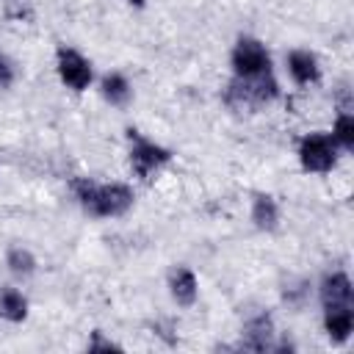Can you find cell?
I'll return each mask as SVG.
<instances>
[{"mask_svg": "<svg viewBox=\"0 0 354 354\" xmlns=\"http://www.w3.org/2000/svg\"><path fill=\"white\" fill-rule=\"evenodd\" d=\"M72 194L94 218H119L136 202V194L127 183H97L91 177L72 180Z\"/></svg>", "mask_w": 354, "mask_h": 354, "instance_id": "obj_1", "label": "cell"}, {"mask_svg": "<svg viewBox=\"0 0 354 354\" xmlns=\"http://www.w3.org/2000/svg\"><path fill=\"white\" fill-rule=\"evenodd\" d=\"M279 94V83L274 77V72L257 75V77H232L230 88H227V102L232 108H243V111H257L268 102H274Z\"/></svg>", "mask_w": 354, "mask_h": 354, "instance_id": "obj_2", "label": "cell"}, {"mask_svg": "<svg viewBox=\"0 0 354 354\" xmlns=\"http://www.w3.org/2000/svg\"><path fill=\"white\" fill-rule=\"evenodd\" d=\"M232 77H257L271 72V53L254 36H241L230 53Z\"/></svg>", "mask_w": 354, "mask_h": 354, "instance_id": "obj_3", "label": "cell"}, {"mask_svg": "<svg viewBox=\"0 0 354 354\" xmlns=\"http://www.w3.org/2000/svg\"><path fill=\"white\" fill-rule=\"evenodd\" d=\"M299 163L304 171L310 174H326L335 169L337 163V144L332 141L329 133H307L301 141H299Z\"/></svg>", "mask_w": 354, "mask_h": 354, "instance_id": "obj_4", "label": "cell"}, {"mask_svg": "<svg viewBox=\"0 0 354 354\" xmlns=\"http://www.w3.org/2000/svg\"><path fill=\"white\" fill-rule=\"evenodd\" d=\"M130 133V169L136 171V177L141 180H152L169 160H171V152L149 138H144L138 130H127Z\"/></svg>", "mask_w": 354, "mask_h": 354, "instance_id": "obj_5", "label": "cell"}, {"mask_svg": "<svg viewBox=\"0 0 354 354\" xmlns=\"http://www.w3.org/2000/svg\"><path fill=\"white\" fill-rule=\"evenodd\" d=\"M55 72H58V80L72 91H86L91 86V80H94L91 61L83 53H77L75 47H58Z\"/></svg>", "mask_w": 354, "mask_h": 354, "instance_id": "obj_6", "label": "cell"}, {"mask_svg": "<svg viewBox=\"0 0 354 354\" xmlns=\"http://www.w3.org/2000/svg\"><path fill=\"white\" fill-rule=\"evenodd\" d=\"M318 296H321V307H354V285L351 277L346 271H332L324 274L321 285H318Z\"/></svg>", "mask_w": 354, "mask_h": 354, "instance_id": "obj_7", "label": "cell"}, {"mask_svg": "<svg viewBox=\"0 0 354 354\" xmlns=\"http://www.w3.org/2000/svg\"><path fill=\"white\" fill-rule=\"evenodd\" d=\"M288 75L293 77V83L299 86H313L321 77V66L315 53L310 50H290L288 53Z\"/></svg>", "mask_w": 354, "mask_h": 354, "instance_id": "obj_8", "label": "cell"}, {"mask_svg": "<svg viewBox=\"0 0 354 354\" xmlns=\"http://www.w3.org/2000/svg\"><path fill=\"white\" fill-rule=\"evenodd\" d=\"M169 293L174 299V304L180 307H191L199 296V282H196V274L188 268V266H177L171 274H169Z\"/></svg>", "mask_w": 354, "mask_h": 354, "instance_id": "obj_9", "label": "cell"}, {"mask_svg": "<svg viewBox=\"0 0 354 354\" xmlns=\"http://www.w3.org/2000/svg\"><path fill=\"white\" fill-rule=\"evenodd\" d=\"M271 337H274V321H271V315L260 313V315H254V318L246 321L241 346L249 348V351H266V348L274 346Z\"/></svg>", "mask_w": 354, "mask_h": 354, "instance_id": "obj_10", "label": "cell"}, {"mask_svg": "<svg viewBox=\"0 0 354 354\" xmlns=\"http://www.w3.org/2000/svg\"><path fill=\"white\" fill-rule=\"evenodd\" d=\"M324 329L332 343H346L354 332V307H329L324 310Z\"/></svg>", "mask_w": 354, "mask_h": 354, "instance_id": "obj_11", "label": "cell"}, {"mask_svg": "<svg viewBox=\"0 0 354 354\" xmlns=\"http://www.w3.org/2000/svg\"><path fill=\"white\" fill-rule=\"evenodd\" d=\"M0 318L8 324H22L28 318V299L14 285H0Z\"/></svg>", "mask_w": 354, "mask_h": 354, "instance_id": "obj_12", "label": "cell"}, {"mask_svg": "<svg viewBox=\"0 0 354 354\" xmlns=\"http://www.w3.org/2000/svg\"><path fill=\"white\" fill-rule=\"evenodd\" d=\"M100 94L105 97V102L122 108V105L130 102V97H133V86H130V80H127L122 72H105L102 80H100Z\"/></svg>", "mask_w": 354, "mask_h": 354, "instance_id": "obj_13", "label": "cell"}, {"mask_svg": "<svg viewBox=\"0 0 354 354\" xmlns=\"http://www.w3.org/2000/svg\"><path fill=\"white\" fill-rule=\"evenodd\" d=\"M252 221H254L257 230H266V232L277 230L279 205H277V199L271 194H254V199H252Z\"/></svg>", "mask_w": 354, "mask_h": 354, "instance_id": "obj_14", "label": "cell"}, {"mask_svg": "<svg viewBox=\"0 0 354 354\" xmlns=\"http://www.w3.org/2000/svg\"><path fill=\"white\" fill-rule=\"evenodd\" d=\"M6 266L17 277H30L36 271V257H33V252L28 246H11L6 252Z\"/></svg>", "mask_w": 354, "mask_h": 354, "instance_id": "obj_15", "label": "cell"}, {"mask_svg": "<svg viewBox=\"0 0 354 354\" xmlns=\"http://www.w3.org/2000/svg\"><path fill=\"white\" fill-rule=\"evenodd\" d=\"M332 141L337 144V149H346L351 152L354 149V116L348 111H343L337 119H335V127H332Z\"/></svg>", "mask_w": 354, "mask_h": 354, "instance_id": "obj_16", "label": "cell"}, {"mask_svg": "<svg viewBox=\"0 0 354 354\" xmlns=\"http://www.w3.org/2000/svg\"><path fill=\"white\" fill-rule=\"evenodd\" d=\"M14 64L0 53V88H6V86H11L14 83Z\"/></svg>", "mask_w": 354, "mask_h": 354, "instance_id": "obj_17", "label": "cell"}, {"mask_svg": "<svg viewBox=\"0 0 354 354\" xmlns=\"http://www.w3.org/2000/svg\"><path fill=\"white\" fill-rule=\"evenodd\" d=\"M111 348H116V351H119L122 346H116L113 340H102V337H100V332H94V337L88 340V351H111Z\"/></svg>", "mask_w": 354, "mask_h": 354, "instance_id": "obj_18", "label": "cell"}, {"mask_svg": "<svg viewBox=\"0 0 354 354\" xmlns=\"http://www.w3.org/2000/svg\"><path fill=\"white\" fill-rule=\"evenodd\" d=\"M127 3H130V6H136V8H144V3H147V0H127Z\"/></svg>", "mask_w": 354, "mask_h": 354, "instance_id": "obj_19", "label": "cell"}]
</instances>
